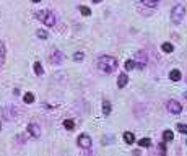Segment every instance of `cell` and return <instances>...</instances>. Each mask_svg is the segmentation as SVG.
I'll use <instances>...</instances> for the list:
<instances>
[{
	"label": "cell",
	"instance_id": "obj_1",
	"mask_svg": "<svg viewBox=\"0 0 187 156\" xmlns=\"http://www.w3.org/2000/svg\"><path fill=\"white\" fill-rule=\"evenodd\" d=\"M96 65H98V70H99V72L109 75L117 68V60L114 57H111V55H101V57L98 59Z\"/></svg>",
	"mask_w": 187,
	"mask_h": 156
},
{
	"label": "cell",
	"instance_id": "obj_2",
	"mask_svg": "<svg viewBox=\"0 0 187 156\" xmlns=\"http://www.w3.org/2000/svg\"><path fill=\"white\" fill-rule=\"evenodd\" d=\"M34 16L39 21H43L46 26H54L55 25V16H54V13L49 12V10H39V12L34 13Z\"/></svg>",
	"mask_w": 187,
	"mask_h": 156
},
{
	"label": "cell",
	"instance_id": "obj_3",
	"mask_svg": "<svg viewBox=\"0 0 187 156\" xmlns=\"http://www.w3.org/2000/svg\"><path fill=\"white\" fill-rule=\"evenodd\" d=\"M184 13H185L184 7H182V5H176L171 10V21L174 23V25H181V21L184 20Z\"/></svg>",
	"mask_w": 187,
	"mask_h": 156
},
{
	"label": "cell",
	"instance_id": "obj_4",
	"mask_svg": "<svg viewBox=\"0 0 187 156\" xmlns=\"http://www.w3.org/2000/svg\"><path fill=\"white\" fill-rule=\"evenodd\" d=\"M49 60H50V64H54V65H60L64 60V52H60L59 49H52L49 54Z\"/></svg>",
	"mask_w": 187,
	"mask_h": 156
},
{
	"label": "cell",
	"instance_id": "obj_5",
	"mask_svg": "<svg viewBox=\"0 0 187 156\" xmlns=\"http://www.w3.org/2000/svg\"><path fill=\"white\" fill-rule=\"evenodd\" d=\"M77 143H78V146H80V148H83V150L91 148V137L88 135V133H81L80 137H78Z\"/></svg>",
	"mask_w": 187,
	"mask_h": 156
},
{
	"label": "cell",
	"instance_id": "obj_6",
	"mask_svg": "<svg viewBox=\"0 0 187 156\" xmlns=\"http://www.w3.org/2000/svg\"><path fill=\"white\" fill-rule=\"evenodd\" d=\"M166 107H168V111H169L171 114H181V111H182V106H181V104L177 102V101H174V99L168 101Z\"/></svg>",
	"mask_w": 187,
	"mask_h": 156
},
{
	"label": "cell",
	"instance_id": "obj_7",
	"mask_svg": "<svg viewBox=\"0 0 187 156\" xmlns=\"http://www.w3.org/2000/svg\"><path fill=\"white\" fill-rule=\"evenodd\" d=\"M135 65H137L140 70L145 68V65H147V54H145L143 50L137 52V62H135Z\"/></svg>",
	"mask_w": 187,
	"mask_h": 156
},
{
	"label": "cell",
	"instance_id": "obj_8",
	"mask_svg": "<svg viewBox=\"0 0 187 156\" xmlns=\"http://www.w3.org/2000/svg\"><path fill=\"white\" fill-rule=\"evenodd\" d=\"M28 132H29V135H31V137H34V138H37V137L41 135V129H39V125L34 124V122H31V124L28 125Z\"/></svg>",
	"mask_w": 187,
	"mask_h": 156
},
{
	"label": "cell",
	"instance_id": "obj_9",
	"mask_svg": "<svg viewBox=\"0 0 187 156\" xmlns=\"http://www.w3.org/2000/svg\"><path fill=\"white\" fill-rule=\"evenodd\" d=\"M2 114H3V117H5L7 120H12V119H15L16 111L13 109V107H5V109L2 111Z\"/></svg>",
	"mask_w": 187,
	"mask_h": 156
},
{
	"label": "cell",
	"instance_id": "obj_10",
	"mask_svg": "<svg viewBox=\"0 0 187 156\" xmlns=\"http://www.w3.org/2000/svg\"><path fill=\"white\" fill-rule=\"evenodd\" d=\"M127 81H129L127 75H125V73H120L119 78H117V86H119V88H124L125 85H127Z\"/></svg>",
	"mask_w": 187,
	"mask_h": 156
},
{
	"label": "cell",
	"instance_id": "obj_11",
	"mask_svg": "<svg viewBox=\"0 0 187 156\" xmlns=\"http://www.w3.org/2000/svg\"><path fill=\"white\" fill-rule=\"evenodd\" d=\"M124 141H125V143H133V141H135V137H133V133H132V132H124Z\"/></svg>",
	"mask_w": 187,
	"mask_h": 156
},
{
	"label": "cell",
	"instance_id": "obj_12",
	"mask_svg": "<svg viewBox=\"0 0 187 156\" xmlns=\"http://www.w3.org/2000/svg\"><path fill=\"white\" fill-rule=\"evenodd\" d=\"M169 78L172 80V81H179L181 80V72L177 68H174V70H171V73H169Z\"/></svg>",
	"mask_w": 187,
	"mask_h": 156
},
{
	"label": "cell",
	"instance_id": "obj_13",
	"mask_svg": "<svg viewBox=\"0 0 187 156\" xmlns=\"http://www.w3.org/2000/svg\"><path fill=\"white\" fill-rule=\"evenodd\" d=\"M5 44L3 42H0V67L3 65V62H5Z\"/></svg>",
	"mask_w": 187,
	"mask_h": 156
},
{
	"label": "cell",
	"instance_id": "obj_14",
	"mask_svg": "<svg viewBox=\"0 0 187 156\" xmlns=\"http://www.w3.org/2000/svg\"><path fill=\"white\" fill-rule=\"evenodd\" d=\"M102 114L104 116L111 114V102L109 101H102Z\"/></svg>",
	"mask_w": 187,
	"mask_h": 156
},
{
	"label": "cell",
	"instance_id": "obj_15",
	"mask_svg": "<svg viewBox=\"0 0 187 156\" xmlns=\"http://www.w3.org/2000/svg\"><path fill=\"white\" fill-rule=\"evenodd\" d=\"M161 50H163V52H166V54H171V52L174 50V46L169 44V42H164V44L161 46Z\"/></svg>",
	"mask_w": 187,
	"mask_h": 156
},
{
	"label": "cell",
	"instance_id": "obj_16",
	"mask_svg": "<svg viewBox=\"0 0 187 156\" xmlns=\"http://www.w3.org/2000/svg\"><path fill=\"white\" fill-rule=\"evenodd\" d=\"M142 3L143 5H147L150 8H153V7H156L158 3H160V0H142Z\"/></svg>",
	"mask_w": 187,
	"mask_h": 156
},
{
	"label": "cell",
	"instance_id": "obj_17",
	"mask_svg": "<svg viewBox=\"0 0 187 156\" xmlns=\"http://www.w3.org/2000/svg\"><path fill=\"white\" fill-rule=\"evenodd\" d=\"M172 138H174V133H172L171 130H166V132H163V140H164V141H171Z\"/></svg>",
	"mask_w": 187,
	"mask_h": 156
},
{
	"label": "cell",
	"instance_id": "obj_18",
	"mask_svg": "<svg viewBox=\"0 0 187 156\" xmlns=\"http://www.w3.org/2000/svg\"><path fill=\"white\" fill-rule=\"evenodd\" d=\"M33 68H34V73H36V75H43V73H44V70H43V65H41L39 62H36L34 65H33Z\"/></svg>",
	"mask_w": 187,
	"mask_h": 156
},
{
	"label": "cell",
	"instance_id": "obj_19",
	"mask_svg": "<svg viewBox=\"0 0 187 156\" xmlns=\"http://www.w3.org/2000/svg\"><path fill=\"white\" fill-rule=\"evenodd\" d=\"M78 10H80V13L83 16H90V13H91V10L88 7H85V5H80V7H78Z\"/></svg>",
	"mask_w": 187,
	"mask_h": 156
},
{
	"label": "cell",
	"instance_id": "obj_20",
	"mask_svg": "<svg viewBox=\"0 0 187 156\" xmlns=\"http://www.w3.org/2000/svg\"><path fill=\"white\" fill-rule=\"evenodd\" d=\"M138 145L142 146V148H150V145H151V140L150 138H142L138 141Z\"/></svg>",
	"mask_w": 187,
	"mask_h": 156
},
{
	"label": "cell",
	"instance_id": "obj_21",
	"mask_svg": "<svg viewBox=\"0 0 187 156\" xmlns=\"http://www.w3.org/2000/svg\"><path fill=\"white\" fill-rule=\"evenodd\" d=\"M25 102L26 104H33V102H34V94H33V93H26L25 94Z\"/></svg>",
	"mask_w": 187,
	"mask_h": 156
},
{
	"label": "cell",
	"instance_id": "obj_22",
	"mask_svg": "<svg viewBox=\"0 0 187 156\" xmlns=\"http://www.w3.org/2000/svg\"><path fill=\"white\" fill-rule=\"evenodd\" d=\"M124 67H125V70H129V72H130V70L135 68V62H133V60H125Z\"/></svg>",
	"mask_w": 187,
	"mask_h": 156
},
{
	"label": "cell",
	"instance_id": "obj_23",
	"mask_svg": "<svg viewBox=\"0 0 187 156\" xmlns=\"http://www.w3.org/2000/svg\"><path fill=\"white\" fill-rule=\"evenodd\" d=\"M64 127H65V129H67V130H73L75 124H73V120L67 119V120H64Z\"/></svg>",
	"mask_w": 187,
	"mask_h": 156
},
{
	"label": "cell",
	"instance_id": "obj_24",
	"mask_svg": "<svg viewBox=\"0 0 187 156\" xmlns=\"http://www.w3.org/2000/svg\"><path fill=\"white\" fill-rule=\"evenodd\" d=\"M83 59H85V54H83V52H75V54H73V60H78V62H81Z\"/></svg>",
	"mask_w": 187,
	"mask_h": 156
},
{
	"label": "cell",
	"instance_id": "obj_25",
	"mask_svg": "<svg viewBox=\"0 0 187 156\" xmlns=\"http://www.w3.org/2000/svg\"><path fill=\"white\" fill-rule=\"evenodd\" d=\"M37 37H41V39H47V31L46 29H37Z\"/></svg>",
	"mask_w": 187,
	"mask_h": 156
},
{
	"label": "cell",
	"instance_id": "obj_26",
	"mask_svg": "<svg viewBox=\"0 0 187 156\" xmlns=\"http://www.w3.org/2000/svg\"><path fill=\"white\" fill-rule=\"evenodd\" d=\"M177 130H179L181 133H187V124H179L177 125Z\"/></svg>",
	"mask_w": 187,
	"mask_h": 156
},
{
	"label": "cell",
	"instance_id": "obj_27",
	"mask_svg": "<svg viewBox=\"0 0 187 156\" xmlns=\"http://www.w3.org/2000/svg\"><path fill=\"white\" fill-rule=\"evenodd\" d=\"M160 151H161V154H166V143H164V141L160 143Z\"/></svg>",
	"mask_w": 187,
	"mask_h": 156
},
{
	"label": "cell",
	"instance_id": "obj_28",
	"mask_svg": "<svg viewBox=\"0 0 187 156\" xmlns=\"http://www.w3.org/2000/svg\"><path fill=\"white\" fill-rule=\"evenodd\" d=\"M31 2H33V3H37V2H41V0H31Z\"/></svg>",
	"mask_w": 187,
	"mask_h": 156
},
{
	"label": "cell",
	"instance_id": "obj_29",
	"mask_svg": "<svg viewBox=\"0 0 187 156\" xmlns=\"http://www.w3.org/2000/svg\"><path fill=\"white\" fill-rule=\"evenodd\" d=\"M93 2H95V3H99V2H101V0H93Z\"/></svg>",
	"mask_w": 187,
	"mask_h": 156
},
{
	"label": "cell",
	"instance_id": "obj_30",
	"mask_svg": "<svg viewBox=\"0 0 187 156\" xmlns=\"http://www.w3.org/2000/svg\"><path fill=\"white\" fill-rule=\"evenodd\" d=\"M184 96H185V98H187V91H185V93H184Z\"/></svg>",
	"mask_w": 187,
	"mask_h": 156
},
{
	"label": "cell",
	"instance_id": "obj_31",
	"mask_svg": "<svg viewBox=\"0 0 187 156\" xmlns=\"http://www.w3.org/2000/svg\"><path fill=\"white\" fill-rule=\"evenodd\" d=\"M0 129H2V124H0Z\"/></svg>",
	"mask_w": 187,
	"mask_h": 156
}]
</instances>
